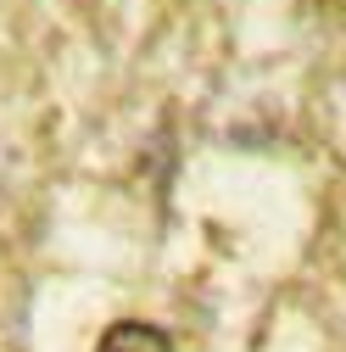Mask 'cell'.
I'll return each instance as SVG.
<instances>
[{"label": "cell", "instance_id": "cell-1", "mask_svg": "<svg viewBox=\"0 0 346 352\" xmlns=\"http://www.w3.org/2000/svg\"><path fill=\"white\" fill-rule=\"evenodd\" d=\"M95 352H173V341H168V330H157L146 319H117L95 341Z\"/></svg>", "mask_w": 346, "mask_h": 352}]
</instances>
